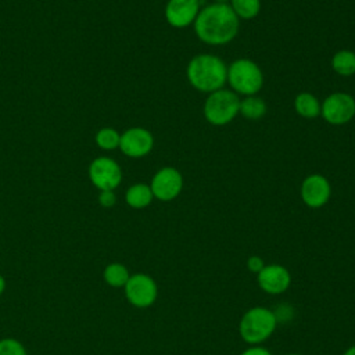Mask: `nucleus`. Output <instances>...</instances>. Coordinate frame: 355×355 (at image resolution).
Returning a JSON list of instances; mask_svg holds the SVG:
<instances>
[{
	"mask_svg": "<svg viewBox=\"0 0 355 355\" xmlns=\"http://www.w3.org/2000/svg\"><path fill=\"white\" fill-rule=\"evenodd\" d=\"M230 0H214V3H220V4H229Z\"/></svg>",
	"mask_w": 355,
	"mask_h": 355,
	"instance_id": "obj_27",
	"label": "nucleus"
},
{
	"mask_svg": "<svg viewBox=\"0 0 355 355\" xmlns=\"http://www.w3.org/2000/svg\"><path fill=\"white\" fill-rule=\"evenodd\" d=\"M154 147L153 133L141 126L126 129L121 135L119 150L130 158H141L151 153Z\"/></svg>",
	"mask_w": 355,
	"mask_h": 355,
	"instance_id": "obj_10",
	"label": "nucleus"
},
{
	"mask_svg": "<svg viewBox=\"0 0 355 355\" xmlns=\"http://www.w3.org/2000/svg\"><path fill=\"white\" fill-rule=\"evenodd\" d=\"M320 116L330 125H345L355 116V98L345 92L329 94L320 104Z\"/></svg>",
	"mask_w": 355,
	"mask_h": 355,
	"instance_id": "obj_6",
	"label": "nucleus"
},
{
	"mask_svg": "<svg viewBox=\"0 0 355 355\" xmlns=\"http://www.w3.org/2000/svg\"><path fill=\"white\" fill-rule=\"evenodd\" d=\"M4 290H6V280H4V277L0 275V295L4 293Z\"/></svg>",
	"mask_w": 355,
	"mask_h": 355,
	"instance_id": "obj_25",
	"label": "nucleus"
},
{
	"mask_svg": "<svg viewBox=\"0 0 355 355\" xmlns=\"http://www.w3.org/2000/svg\"><path fill=\"white\" fill-rule=\"evenodd\" d=\"M291 277L288 270L277 263L266 265L258 272L259 287L269 294H280L290 286Z\"/></svg>",
	"mask_w": 355,
	"mask_h": 355,
	"instance_id": "obj_13",
	"label": "nucleus"
},
{
	"mask_svg": "<svg viewBox=\"0 0 355 355\" xmlns=\"http://www.w3.org/2000/svg\"><path fill=\"white\" fill-rule=\"evenodd\" d=\"M200 10V0H168L164 14L172 28L182 29L194 24Z\"/></svg>",
	"mask_w": 355,
	"mask_h": 355,
	"instance_id": "obj_12",
	"label": "nucleus"
},
{
	"mask_svg": "<svg viewBox=\"0 0 355 355\" xmlns=\"http://www.w3.org/2000/svg\"><path fill=\"white\" fill-rule=\"evenodd\" d=\"M193 26L202 43L223 46L237 36L240 19L229 4L211 3L200 10Z\"/></svg>",
	"mask_w": 355,
	"mask_h": 355,
	"instance_id": "obj_1",
	"label": "nucleus"
},
{
	"mask_svg": "<svg viewBox=\"0 0 355 355\" xmlns=\"http://www.w3.org/2000/svg\"><path fill=\"white\" fill-rule=\"evenodd\" d=\"M247 266H248V269H250L251 272L258 273V272H259L265 265H263V261H262L259 257L252 255V257H250V258H248V261H247Z\"/></svg>",
	"mask_w": 355,
	"mask_h": 355,
	"instance_id": "obj_23",
	"label": "nucleus"
},
{
	"mask_svg": "<svg viewBox=\"0 0 355 355\" xmlns=\"http://www.w3.org/2000/svg\"><path fill=\"white\" fill-rule=\"evenodd\" d=\"M98 202L100 205H103L104 208H111L115 205L116 202V196L114 193V190H103L98 194Z\"/></svg>",
	"mask_w": 355,
	"mask_h": 355,
	"instance_id": "obj_22",
	"label": "nucleus"
},
{
	"mask_svg": "<svg viewBox=\"0 0 355 355\" xmlns=\"http://www.w3.org/2000/svg\"><path fill=\"white\" fill-rule=\"evenodd\" d=\"M89 179L100 191L115 190L122 182V169L115 159L97 157L89 165Z\"/></svg>",
	"mask_w": 355,
	"mask_h": 355,
	"instance_id": "obj_7",
	"label": "nucleus"
},
{
	"mask_svg": "<svg viewBox=\"0 0 355 355\" xmlns=\"http://www.w3.org/2000/svg\"><path fill=\"white\" fill-rule=\"evenodd\" d=\"M0 355H26L24 345L15 338L0 340Z\"/></svg>",
	"mask_w": 355,
	"mask_h": 355,
	"instance_id": "obj_21",
	"label": "nucleus"
},
{
	"mask_svg": "<svg viewBox=\"0 0 355 355\" xmlns=\"http://www.w3.org/2000/svg\"><path fill=\"white\" fill-rule=\"evenodd\" d=\"M153 198L154 196L150 189V184H146V183H135L125 193L126 204L135 209H141L148 207Z\"/></svg>",
	"mask_w": 355,
	"mask_h": 355,
	"instance_id": "obj_15",
	"label": "nucleus"
},
{
	"mask_svg": "<svg viewBox=\"0 0 355 355\" xmlns=\"http://www.w3.org/2000/svg\"><path fill=\"white\" fill-rule=\"evenodd\" d=\"M240 355H272L266 348L262 347H251L248 349H245L244 352H241Z\"/></svg>",
	"mask_w": 355,
	"mask_h": 355,
	"instance_id": "obj_24",
	"label": "nucleus"
},
{
	"mask_svg": "<svg viewBox=\"0 0 355 355\" xmlns=\"http://www.w3.org/2000/svg\"><path fill=\"white\" fill-rule=\"evenodd\" d=\"M320 101L316 96H313L309 92H301L294 98V110L295 112L305 118V119H313L320 115Z\"/></svg>",
	"mask_w": 355,
	"mask_h": 355,
	"instance_id": "obj_14",
	"label": "nucleus"
},
{
	"mask_svg": "<svg viewBox=\"0 0 355 355\" xmlns=\"http://www.w3.org/2000/svg\"><path fill=\"white\" fill-rule=\"evenodd\" d=\"M300 196L309 208H320L327 204L331 196V186L326 176L320 173L308 175L300 187Z\"/></svg>",
	"mask_w": 355,
	"mask_h": 355,
	"instance_id": "obj_11",
	"label": "nucleus"
},
{
	"mask_svg": "<svg viewBox=\"0 0 355 355\" xmlns=\"http://www.w3.org/2000/svg\"><path fill=\"white\" fill-rule=\"evenodd\" d=\"M229 6L239 19H252L261 11V0H230Z\"/></svg>",
	"mask_w": 355,
	"mask_h": 355,
	"instance_id": "obj_19",
	"label": "nucleus"
},
{
	"mask_svg": "<svg viewBox=\"0 0 355 355\" xmlns=\"http://www.w3.org/2000/svg\"><path fill=\"white\" fill-rule=\"evenodd\" d=\"M239 114H241L245 119H250V121L261 119L266 114V103L257 94L245 96L240 98Z\"/></svg>",
	"mask_w": 355,
	"mask_h": 355,
	"instance_id": "obj_16",
	"label": "nucleus"
},
{
	"mask_svg": "<svg viewBox=\"0 0 355 355\" xmlns=\"http://www.w3.org/2000/svg\"><path fill=\"white\" fill-rule=\"evenodd\" d=\"M158 290L153 277L144 273H136L129 277L125 284V295L128 301L137 308H147L154 304Z\"/></svg>",
	"mask_w": 355,
	"mask_h": 355,
	"instance_id": "obj_9",
	"label": "nucleus"
},
{
	"mask_svg": "<svg viewBox=\"0 0 355 355\" xmlns=\"http://www.w3.org/2000/svg\"><path fill=\"white\" fill-rule=\"evenodd\" d=\"M96 144L103 150L119 148L121 133L114 128H103L96 133Z\"/></svg>",
	"mask_w": 355,
	"mask_h": 355,
	"instance_id": "obj_20",
	"label": "nucleus"
},
{
	"mask_svg": "<svg viewBox=\"0 0 355 355\" xmlns=\"http://www.w3.org/2000/svg\"><path fill=\"white\" fill-rule=\"evenodd\" d=\"M344 355H355V345L349 347V348L344 352Z\"/></svg>",
	"mask_w": 355,
	"mask_h": 355,
	"instance_id": "obj_26",
	"label": "nucleus"
},
{
	"mask_svg": "<svg viewBox=\"0 0 355 355\" xmlns=\"http://www.w3.org/2000/svg\"><path fill=\"white\" fill-rule=\"evenodd\" d=\"M277 324L273 311L255 306L247 311L239 324L241 338L248 344H259L265 341L275 331Z\"/></svg>",
	"mask_w": 355,
	"mask_h": 355,
	"instance_id": "obj_5",
	"label": "nucleus"
},
{
	"mask_svg": "<svg viewBox=\"0 0 355 355\" xmlns=\"http://www.w3.org/2000/svg\"><path fill=\"white\" fill-rule=\"evenodd\" d=\"M103 277L108 286L118 288V287H125L130 275L125 265L114 262V263H110L105 266Z\"/></svg>",
	"mask_w": 355,
	"mask_h": 355,
	"instance_id": "obj_18",
	"label": "nucleus"
},
{
	"mask_svg": "<svg viewBox=\"0 0 355 355\" xmlns=\"http://www.w3.org/2000/svg\"><path fill=\"white\" fill-rule=\"evenodd\" d=\"M226 83L239 96H255L263 86V73L255 61L237 58L227 65Z\"/></svg>",
	"mask_w": 355,
	"mask_h": 355,
	"instance_id": "obj_3",
	"label": "nucleus"
},
{
	"mask_svg": "<svg viewBox=\"0 0 355 355\" xmlns=\"http://www.w3.org/2000/svg\"><path fill=\"white\" fill-rule=\"evenodd\" d=\"M288 355H300V354H288Z\"/></svg>",
	"mask_w": 355,
	"mask_h": 355,
	"instance_id": "obj_28",
	"label": "nucleus"
},
{
	"mask_svg": "<svg viewBox=\"0 0 355 355\" xmlns=\"http://www.w3.org/2000/svg\"><path fill=\"white\" fill-rule=\"evenodd\" d=\"M150 189L154 198L159 201H172L183 190V176L179 169L164 166L154 173L150 182Z\"/></svg>",
	"mask_w": 355,
	"mask_h": 355,
	"instance_id": "obj_8",
	"label": "nucleus"
},
{
	"mask_svg": "<svg viewBox=\"0 0 355 355\" xmlns=\"http://www.w3.org/2000/svg\"><path fill=\"white\" fill-rule=\"evenodd\" d=\"M331 68L337 75H355V53L351 50H338L331 57Z\"/></svg>",
	"mask_w": 355,
	"mask_h": 355,
	"instance_id": "obj_17",
	"label": "nucleus"
},
{
	"mask_svg": "<svg viewBox=\"0 0 355 355\" xmlns=\"http://www.w3.org/2000/svg\"><path fill=\"white\" fill-rule=\"evenodd\" d=\"M240 96L233 90L222 87L207 96L202 107L204 118L214 126L230 123L239 114Z\"/></svg>",
	"mask_w": 355,
	"mask_h": 355,
	"instance_id": "obj_4",
	"label": "nucleus"
},
{
	"mask_svg": "<svg viewBox=\"0 0 355 355\" xmlns=\"http://www.w3.org/2000/svg\"><path fill=\"white\" fill-rule=\"evenodd\" d=\"M186 76L196 90L209 94L225 87L227 65L215 54H197L189 61Z\"/></svg>",
	"mask_w": 355,
	"mask_h": 355,
	"instance_id": "obj_2",
	"label": "nucleus"
}]
</instances>
